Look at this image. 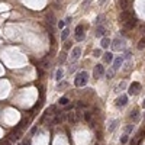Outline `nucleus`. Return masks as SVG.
Here are the masks:
<instances>
[{"label":"nucleus","mask_w":145,"mask_h":145,"mask_svg":"<svg viewBox=\"0 0 145 145\" xmlns=\"http://www.w3.org/2000/svg\"><path fill=\"white\" fill-rule=\"evenodd\" d=\"M135 25H136V19H135V17H131V19H128L126 22H125V26H126L128 29L135 28Z\"/></svg>","instance_id":"11"},{"label":"nucleus","mask_w":145,"mask_h":145,"mask_svg":"<svg viewBox=\"0 0 145 145\" xmlns=\"http://www.w3.org/2000/svg\"><path fill=\"white\" fill-rule=\"evenodd\" d=\"M48 22L54 23V16H52V15H48Z\"/></svg>","instance_id":"32"},{"label":"nucleus","mask_w":145,"mask_h":145,"mask_svg":"<svg viewBox=\"0 0 145 145\" xmlns=\"http://www.w3.org/2000/svg\"><path fill=\"white\" fill-rule=\"evenodd\" d=\"M77 119H78V116L75 115V113H73V112L68 115V121L71 122V123H75V122H77Z\"/></svg>","instance_id":"18"},{"label":"nucleus","mask_w":145,"mask_h":145,"mask_svg":"<svg viewBox=\"0 0 145 145\" xmlns=\"http://www.w3.org/2000/svg\"><path fill=\"white\" fill-rule=\"evenodd\" d=\"M119 19H121L122 22H126L128 19H131V12H128V10L121 12V15H119Z\"/></svg>","instance_id":"10"},{"label":"nucleus","mask_w":145,"mask_h":145,"mask_svg":"<svg viewBox=\"0 0 145 145\" xmlns=\"http://www.w3.org/2000/svg\"><path fill=\"white\" fill-rule=\"evenodd\" d=\"M122 64H123V57H118L113 60V71H116V70H119L122 67Z\"/></svg>","instance_id":"8"},{"label":"nucleus","mask_w":145,"mask_h":145,"mask_svg":"<svg viewBox=\"0 0 145 145\" xmlns=\"http://www.w3.org/2000/svg\"><path fill=\"white\" fill-rule=\"evenodd\" d=\"M133 131V125H128L126 128H125V133H129Z\"/></svg>","instance_id":"26"},{"label":"nucleus","mask_w":145,"mask_h":145,"mask_svg":"<svg viewBox=\"0 0 145 145\" xmlns=\"http://www.w3.org/2000/svg\"><path fill=\"white\" fill-rule=\"evenodd\" d=\"M64 26H65V22H64V20H60V22H58V28L64 29Z\"/></svg>","instance_id":"31"},{"label":"nucleus","mask_w":145,"mask_h":145,"mask_svg":"<svg viewBox=\"0 0 145 145\" xmlns=\"http://www.w3.org/2000/svg\"><path fill=\"white\" fill-rule=\"evenodd\" d=\"M65 55H67V54H65V52H61V55H60V58H58V61H60V64H63L64 61H65Z\"/></svg>","instance_id":"23"},{"label":"nucleus","mask_w":145,"mask_h":145,"mask_svg":"<svg viewBox=\"0 0 145 145\" xmlns=\"http://www.w3.org/2000/svg\"><path fill=\"white\" fill-rule=\"evenodd\" d=\"M87 81H89V73L87 71H81V73H78L75 75L74 84L75 87H84L87 84Z\"/></svg>","instance_id":"1"},{"label":"nucleus","mask_w":145,"mask_h":145,"mask_svg":"<svg viewBox=\"0 0 145 145\" xmlns=\"http://www.w3.org/2000/svg\"><path fill=\"white\" fill-rule=\"evenodd\" d=\"M142 106H144V107H145V100H144V103H142Z\"/></svg>","instance_id":"38"},{"label":"nucleus","mask_w":145,"mask_h":145,"mask_svg":"<svg viewBox=\"0 0 145 145\" xmlns=\"http://www.w3.org/2000/svg\"><path fill=\"white\" fill-rule=\"evenodd\" d=\"M138 48H139V49H144V48H145V38L139 39V42H138Z\"/></svg>","instance_id":"22"},{"label":"nucleus","mask_w":145,"mask_h":145,"mask_svg":"<svg viewBox=\"0 0 145 145\" xmlns=\"http://www.w3.org/2000/svg\"><path fill=\"white\" fill-rule=\"evenodd\" d=\"M103 60H104V63H107V64L113 63V54H112V52H106V54H104V57H103Z\"/></svg>","instance_id":"12"},{"label":"nucleus","mask_w":145,"mask_h":145,"mask_svg":"<svg viewBox=\"0 0 145 145\" xmlns=\"http://www.w3.org/2000/svg\"><path fill=\"white\" fill-rule=\"evenodd\" d=\"M94 145H99V144H94Z\"/></svg>","instance_id":"39"},{"label":"nucleus","mask_w":145,"mask_h":145,"mask_svg":"<svg viewBox=\"0 0 145 145\" xmlns=\"http://www.w3.org/2000/svg\"><path fill=\"white\" fill-rule=\"evenodd\" d=\"M110 42H112V41H110L109 38H103L102 42H100V45H102V48H107V46L110 45Z\"/></svg>","instance_id":"15"},{"label":"nucleus","mask_w":145,"mask_h":145,"mask_svg":"<svg viewBox=\"0 0 145 145\" xmlns=\"http://www.w3.org/2000/svg\"><path fill=\"white\" fill-rule=\"evenodd\" d=\"M65 49H68V48H71V42H70V41H67V42H65Z\"/></svg>","instance_id":"33"},{"label":"nucleus","mask_w":145,"mask_h":145,"mask_svg":"<svg viewBox=\"0 0 145 145\" xmlns=\"http://www.w3.org/2000/svg\"><path fill=\"white\" fill-rule=\"evenodd\" d=\"M123 39H119V38H116L113 42H110V46H112V49H122L123 48Z\"/></svg>","instance_id":"7"},{"label":"nucleus","mask_w":145,"mask_h":145,"mask_svg":"<svg viewBox=\"0 0 145 145\" xmlns=\"http://www.w3.org/2000/svg\"><path fill=\"white\" fill-rule=\"evenodd\" d=\"M104 34H106V29H104L103 25H100V26H96V32H94V35H96L97 38H102Z\"/></svg>","instance_id":"9"},{"label":"nucleus","mask_w":145,"mask_h":145,"mask_svg":"<svg viewBox=\"0 0 145 145\" xmlns=\"http://www.w3.org/2000/svg\"><path fill=\"white\" fill-rule=\"evenodd\" d=\"M126 103H128V96H126V94H123V96H121V97H118V99H116V102H115L116 107H123V106H126Z\"/></svg>","instance_id":"6"},{"label":"nucleus","mask_w":145,"mask_h":145,"mask_svg":"<svg viewBox=\"0 0 145 145\" xmlns=\"http://www.w3.org/2000/svg\"><path fill=\"white\" fill-rule=\"evenodd\" d=\"M94 57H100V51H99V49L97 51H94Z\"/></svg>","instance_id":"35"},{"label":"nucleus","mask_w":145,"mask_h":145,"mask_svg":"<svg viewBox=\"0 0 145 145\" xmlns=\"http://www.w3.org/2000/svg\"><path fill=\"white\" fill-rule=\"evenodd\" d=\"M131 57H132V52H131V51H126V52H125V55H123V60H129Z\"/></svg>","instance_id":"27"},{"label":"nucleus","mask_w":145,"mask_h":145,"mask_svg":"<svg viewBox=\"0 0 145 145\" xmlns=\"http://www.w3.org/2000/svg\"><path fill=\"white\" fill-rule=\"evenodd\" d=\"M119 7H121V10H126L128 9V0H119Z\"/></svg>","instance_id":"14"},{"label":"nucleus","mask_w":145,"mask_h":145,"mask_svg":"<svg viewBox=\"0 0 145 145\" xmlns=\"http://www.w3.org/2000/svg\"><path fill=\"white\" fill-rule=\"evenodd\" d=\"M80 55H81V48L80 46H75V48H73V51H71L70 60H71V61H77V60L80 58Z\"/></svg>","instance_id":"5"},{"label":"nucleus","mask_w":145,"mask_h":145,"mask_svg":"<svg viewBox=\"0 0 145 145\" xmlns=\"http://www.w3.org/2000/svg\"><path fill=\"white\" fill-rule=\"evenodd\" d=\"M104 74V67L102 64H97L96 67H94V71H93V75H94V78H100L102 75Z\"/></svg>","instance_id":"4"},{"label":"nucleus","mask_w":145,"mask_h":145,"mask_svg":"<svg viewBox=\"0 0 145 145\" xmlns=\"http://www.w3.org/2000/svg\"><path fill=\"white\" fill-rule=\"evenodd\" d=\"M87 103H84V102H78L77 103V107H80V109H83V107H86Z\"/></svg>","instance_id":"30"},{"label":"nucleus","mask_w":145,"mask_h":145,"mask_svg":"<svg viewBox=\"0 0 145 145\" xmlns=\"http://www.w3.org/2000/svg\"><path fill=\"white\" fill-rule=\"evenodd\" d=\"M68 35H70V29H64L63 31V34H61V39L65 41L67 38H68Z\"/></svg>","instance_id":"19"},{"label":"nucleus","mask_w":145,"mask_h":145,"mask_svg":"<svg viewBox=\"0 0 145 145\" xmlns=\"http://www.w3.org/2000/svg\"><path fill=\"white\" fill-rule=\"evenodd\" d=\"M42 65H44V68H48V67H49V61L45 58V60L42 61Z\"/></svg>","instance_id":"28"},{"label":"nucleus","mask_w":145,"mask_h":145,"mask_svg":"<svg viewBox=\"0 0 145 145\" xmlns=\"http://www.w3.org/2000/svg\"><path fill=\"white\" fill-rule=\"evenodd\" d=\"M113 74H115V71H113V68L112 70H107V73H106V77H107V78H112V77H113Z\"/></svg>","instance_id":"24"},{"label":"nucleus","mask_w":145,"mask_h":145,"mask_svg":"<svg viewBox=\"0 0 145 145\" xmlns=\"http://www.w3.org/2000/svg\"><path fill=\"white\" fill-rule=\"evenodd\" d=\"M99 3H100V5H104V3H106V0H100Z\"/></svg>","instance_id":"36"},{"label":"nucleus","mask_w":145,"mask_h":145,"mask_svg":"<svg viewBox=\"0 0 145 145\" xmlns=\"http://www.w3.org/2000/svg\"><path fill=\"white\" fill-rule=\"evenodd\" d=\"M74 38L77 42H81L84 39V32H83V25H77L75 28V32H74Z\"/></svg>","instance_id":"2"},{"label":"nucleus","mask_w":145,"mask_h":145,"mask_svg":"<svg viewBox=\"0 0 145 145\" xmlns=\"http://www.w3.org/2000/svg\"><path fill=\"white\" fill-rule=\"evenodd\" d=\"M58 103H60V106H67L68 104V97H61Z\"/></svg>","instance_id":"20"},{"label":"nucleus","mask_w":145,"mask_h":145,"mask_svg":"<svg viewBox=\"0 0 145 145\" xmlns=\"http://www.w3.org/2000/svg\"><path fill=\"white\" fill-rule=\"evenodd\" d=\"M103 22H104V15H99V16L96 17V20H94V25H96V26H100Z\"/></svg>","instance_id":"13"},{"label":"nucleus","mask_w":145,"mask_h":145,"mask_svg":"<svg viewBox=\"0 0 145 145\" xmlns=\"http://www.w3.org/2000/svg\"><path fill=\"white\" fill-rule=\"evenodd\" d=\"M131 119H132V121H138V119H139V112H138V109L132 110V113H131Z\"/></svg>","instance_id":"16"},{"label":"nucleus","mask_w":145,"mask_h":145,"mask_svg":"<svg viewBox=\"0 0 145 145\" xmlns=\"http://www.w3.org/2000/svg\"><path fill=\"white\" fill-rule=\"evenodd\" d=\"M84 119H86L87 122H92V113H90V112H86V113H84Z\"/></svg>","instance_id":"25"},{"label":"nucleus","mask_w":145,"mask_h":145,"mask_svg":"<svg viewBox=\"0 0 145 145\" xmlns=\"http://www.w3.org/2000/svg\"><path fill=\"white\" fill-rule=\"evenodd\" d=\"M90 2H92V0H86V2H83V7H86V6L90 3Z\"/></svg>","instance_id":"34"},{"label":"nucleus","mask_w":145,"mask_h":145,"mask_svg":"<svg viewBox=\"0 0 145 145\" xmlns=\"http://www.w3.org/2000/svg\"><path fill=\"white\" fill-rule=\"evenodd\" d=\"M139 89H141V84H139L138 81H133V83H131V86H129V90H128V94H131V96H133V94H136V93L139 92Z\"/></svg>","instance_id":"3"},{"label":"nucleus","mask_w":145,"mask_h":145,"mask_svg":"<svg viewBox=\"0 0 145 145\" xmlns=\"http://www.w3.org/2000/svg\"><path fill=\"white\" fill-rule=\"evenodd\" d=\"M63 75H64V71H63L61 68H58V70H57V73H55V80L60 81L61 78H63Z\"/></svg>","instance_id":"17"},{"label":"nucleus","mask_w":145,"mask_h":145,"mask_svg":"<svg viewBox=\"0 0 145 145\" xmlns=\"http://www.w3.org/2000/svg\"><path fill=\"white\" fill-rule=\"evenodd\" d=\"M118 123H119V121H118V119L112 121V123H110V126H109V131H110V132H112V131H113L116 126H118Z\"/></svg>","instance_id":"21"},{"label":"nucleus","mask_w":145,"mask_h":145,"mask_svg":"<svg viewBox=\"0 0 145 145\" xmlns=\"http://www.w3.org/2000/svg\"><path fill=\"white\" fill-rule=\"evenodd\" d=\"M6 145H12V144H10V142H6Z\"/></svg>","instance_id":"37"},{"label":"nucleus","mask_w":145,"mask_h":145,"mask_svg":"<svg viewBox=\"0 0 145 145\" xmlns=\"http://www.w3.org/2000/svg\"><path fill=\"white\" fill-rule=\"evenodd\" d=\"M121 142H122V144H126V142H128V133H125V135H123V136H122Z\"/></svg>","instance_id":"29"}]
</instances>
